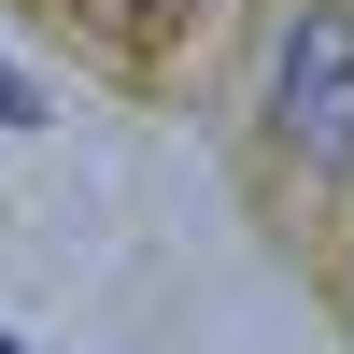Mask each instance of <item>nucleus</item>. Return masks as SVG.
Returning a JSON list of instances; mask_svg holds the SVG:
<instances>
[{
  "label": "nucleus",
  "mask_w": 354,
  "mask_h": 354,
  "mask_svg": "<svg viewBox=\"0 0 354 354\" xmlns=\"http://www.w3.org/2000/svg\"><path fill=\"white\" fill-rule=\"evenodd\" d=\"M270 142L298 170H340L354 156V0H298L270 43Z\"/></svg>",
  "instance_id": "1"
},
{
  "label": "nucleus",
  "mask_w": 354,
  "mask_h": 354,
  "mask_svg": "<svg viewBox=\"0 0 354 354\" xmlns=\"http://www.w3.org/2000/svg\"><path fill=\"white\" fill-rule=\"evenodd\" d=\"M0 128H43V85H28L15 57H0Z\"/></svg>",
  "instance_id": "2"
},
{
  "label": "nucleus",
  "mask_w": 354,
  "mask_h": 354,
  "mask_svg": "<svg viewBox=\"0 0 354 354\" xmlns=\"http://www.w3.org/2000/svg\"><path fill=\"white\" fill-rule=\"evenodd\" d=\"M0 354H28V340H0Z\"/></svg>",
  "instance_id": "3"
}]
</instances>
